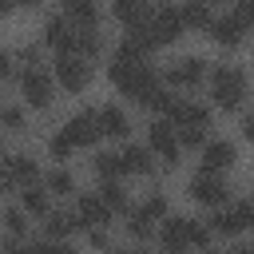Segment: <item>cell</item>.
I'll list each match as a JSON object with an SVG mask.
<instances>
[{
  "mask_svg": "<svg viewBox=\"0 0 254 254\" xmlns=\"http://www.w3.org/2000/svg\"><path fill=\"white\" fill-rule=\"evenodd\" d=\"M20 67H24V60H20V52H0V79H12V75H20Z\"/></svg>",
  "mask_w": 254,
  "mask_h": 254,
  "instance_id": "31",
  "label": "cell"
},
{
  "mask_svg": "<svg viewBox=\"0 0 254 254\" xmlns=\"http://www.w3.org/2000/svg\"><path fill=\"white\" fill-rule=\"evenodd\" d=\"M24 214H28V210H4V218H0V226H4V234H12V238H20V234L28 230V222H24Z\"/></svg>",
  "mask_w": 254,
  "mask_h": 254,
  "instance_id": "28",
  "label": "cell"
},
{
  "mask_svg": "<svg viewBox=\"0 0 254 254\" xmlns=\"http://www.w3.org/2000/svg\"><path fill=\"white\" fill-rule=\"evenodd\" d=\"M64 16H67L75 28H95V24H99L95 0H64Z\"/></svg>",
  "mask_w": 254,
  "mask_h": 254,
  "instance_id": "18",
  "label": "cell"
},
{
  "mask_svg": "<svg viewBox=\"0 0 254 254\" xmlns=\"http://www.w3.org/2000/svg\"><path fill=\"white\" fill-rule=\"evenodd\" d=\"M242 131H246V139H250V143H254V115H250V119H246V123H242Z\"/></svg>",
  "mask_w": 254,
  "mask_h": 254,
  "instance_id": "36",
  "label": "cell"
},
{
  "mask_svg": "<svg viewBox=\"0 0 254 254\" xmlns=\"http://www.w3.org/2000/svg\"><path fill=\"white\" fill-rule=\"evenodd\" d=\"M111 12H115V20H123L127 28H135V24H147L151 20L155 0H111Z\"/></svg>",
  "mask_w": 254,
  "mask_h": 254,
  "instance_id": "15",
  "label": "cell"
},
{
  "mask_svg": "<svg viewBox=\"0 0 254 254\" xmlns=\"http://www.w3.org/2000/svg\"><path fill=\"white\" fill-rule=\"evenodd\" d=\"M179 12H183V24H187V28H210V20H214V16L206 12V0H187Z\"/></svg>",
  "mask_w": 254,
  "mask_h": 254,
  "instance_id": "21",
  "label": "cell"
},
{
  "mask_svg": "<svg viewBox=\"0 0 254 254\" xmlns=\"http://www.w3.org/2000/svg\"><path fill=\"white\" fill-rule=\"evenodd\" d=\"M147 139H151V151L167 163V167H175L179 163V131H175V123H163V119H155L151 127H147Z\"/></svg>",
  "mask_w": 254,
  "mask_h": 254,
  "instance_id": "6",
  "label": "cell"
},
{
  "mask_svg": "<svg viewBox=\"0 0 254 254\" xmlns=\"http://www.w3.org/2000/svg\"><path fill=\"white\" fill-rule=\"evenodd\" d=\"M210 40L218 44V48H238L242 40H246V28L238 24V16L230 12V16H222V20H210Z\"/></svg>",
  "mask_w": 254,
  "mask_h": 254,
  "instance_id": "14",
  "label": "cell"
},
{
  "mask_svg": "<svg viewBox=\"0 0 254 254\" xmlns=\"http://www.w3.org/2000/svg\"><path fill=\"white\" fill-rule=\"evenodd\" d=\"M246 226H254V202H238V206L218 210V214L210 218V230H218V234H238V230H246Z\"/></svg>",
  "mask_w": 254,
  "mask_h": 254,
  "instance_id": "10",
  "label": "cell"
},
{
  "mask_svg": "<svg viewBox=\"0 0 254 254\" xmlns=\"http://www.w3.org/2000/svg\"><path fill=\"white\" fill-rule=\"evenodd\" d=\"M20 183H16V175H12V167H8V159H0V194L4 190H16Z\"/></svg>",
  "mask_w": 254,
  "mask_h": 254,
  "instance_id": "34",
  "label": "cell"
},
{
  "mask_svg": "<svg viewBox=\"0 0 254 254\" xmlns=\"http://www.w3.org/2000/svg\"><path fill=\"white\" fill-rule=\"evenodd\" d=\"M8 167H12V175H16V183H20V187L40 179V171H36V159H32V155H8Z\"/></svg>",
  "mask_w": 254,
  "mask_h": 254,
  "instance_id": "22",
  "label": "cell"
},
{
  "mask_svg": "<svg viewBox=\"0 0 254 254\" xmlns=\"http://www.w3.org/2000/svg\"><path fill=\"white\" fill-rule=\"evenodd\" d=\"M234 163V143H226V139H214V143H206L202 147V171H226Z\"/></svg>",
  "mask_w": 254,
  "mask_h": 254,
  "instance_id": "17",
  "label": "cell"
},
{
  "mask_svg": "<svg viewBox=\"0 0 254 254\" xmlns=\"http://www.w3.org/2000/svg\"><path fill=\"white\" fill-rule=\"evenodd\" d=\"M28 4H36V0H0V12H12V8H28Z\"/></svg>",
  "mask_w": 254,
  "mask_h": 254,
  "instance_id": "35",
  "label": "cell"
},
{
  "mask_svg": "<svg viewBox=\"0 0 254 254\" xmlns=\"http://www.w3.org/2000/svg\"><path fill=\"white\" fill-rule=\"evenodd\" d=\"M99 194H103V202H107L111 210H127V190H123V187H119L115 179H103Z\"/></svg>",
  "mask_w": 254,
  "mask_h": 254,
  "instance_id": "26",
  "label": "cell"
},
{
  "mask_svg": "<svg viewBox=\"0 0 254 254\" xmlns=\"http://www.w3.org/2000/svg\"><path fill=\"white\" fill-rule=\"evenodd\" d=\"M167 115H171L175 127H206V123H210V111H206L202 103H179V99H175V103L167 107Z\"/></svg>",
  "mask_w": 254,
  "mask_h": 254,
  "instance_id": "16",
  "label": "cell"
},
{
  "mask_svg": "<svg viewBox=\"0 0 254 254\" xmlns=\"http://www.w3.org/2000/svg\"><path fill=\"white\" fill-rule=\"evenodd\" d=\"M0 123H4L8 131H24V115H20L16 107H0Z\"/></svg>",
  "mask_w": 254,
  "mask_h": 254,
  "instance_id": "33",
  "label": "cell"
},
{
  "mask_svg": "<svg viewBox=\"0 0 254 254\" xmlns=\"http://www.w3.org/2000/svg\"><path fill=\"white\" fill-rule=\"evenodd\" d=\"M75 226H79V218L64 210V214H48V226H44V230H48V238H67Z\"/></svg>",
  "mask_w": 254,
  "mask_h": 254,
  "instance_id": "24",
  "label": "cell"
},
{
  "mask_svg": "<svg viewBox=\"0 0 254 254\" xmlns=\"http://www.w3.org/2000/svg\"><path fill=\"white\" fill-rule=\"evenodd\" d=\"M75 218H79V226L95 230V226H107L111 206L103 202V194H79V202H75Z\"/></svg>",
  "mask_w": 254,
  "mask_h": 254,
  "instance_id": "13",
  "label": "cell"
},
{
  "mask_svg": "<svg viewBox=\"0 0 254 254\" xmlns=\"http://www.w3.org/2000/svg\"><path fill=\"white\" fill-rule=\"evenodd\" d=\"M187 190H190V198L202 202V206H222V202L230 198V187L222 183L218 171H202V175H194Z\"/></svg>",
  "mask_w": 254,
  "mask_h": 254,
  "instance_id": "5",
  "label": "cell"
},
{
  "mask_svg": "<svg viewBox=\"0 0 254 254\" xmlns=\"http://www.w3.org/2000/svg\"><path fill=\"white\" fill-rule=\"evenodd\" d=\"M75 36H79V28L67 16H52L44 24V44L56 48V52H75Z\"/></svg>",
  "mask_w": 254,
  "mask_h": 254,
  "instance_id": "11",
  "label": "cell"
},
{
  "mask_svg": "<svg viewBox=\"0 0 254 254\" xmlns=\"http://www.w3.org/2000/svg\"><path fill=\"white\" fill-rule=\"evenodd\" d=\"M210 95H214V103H218L222 111H234V107L246 99V75H242L238 67H218V71L210 75Z\"/></svg>",
  "mask_w": 254,
  "mask_h": 254,
  "instance_id": "2",
  "label": "cell"
},
{
  "mask_svg": "<svg viewBox=\"0 0 254 254\" xmlns=\"http://www.w3.org/2000/svg\"><path fill=\"white\" fill-rule=\"evenodd\" d=\"M119 171H123V175H151V151H147V147H127V151H119Z\"/></svg>",
  "mask_w": 254,
  "mask_h": 254,
  "instance_id": "19",
  "label": "cell"
},
{
  "mask_svg": "<svg viewBox=\"0 0 254 254\" xmlns=\"http://www.w3.org/2000/svg\"><path fill=\"white\" fill-rule=\"evenodd\" d=\"M99 48H103L99 32H95V28H79V36H75V52L91 60V56H99Z\"/></svg>",
  "mask_w": 254,
  "mask_h": 254,
  "instance_id": "25",
  "label": "cell"
},
{
  "mask_svg": "<svg viewBox=\"0 0 254 254\" xmlns=\"http://www.w3.org/2000/svg\"><path fill=\"white\" fill-rule=\"evenodd\" d=\"M20 198H24V210H28V214H48V194H44L36 183H24Z\"/></svg>",
  "mask_w": 254,
  "mask_h": 254,
  "instance_id": "23",
  "label": "cell"
},
{
  "mask_svg": "<svg viewBox=\"0 0 254 254\" xmlns=\"http://www.w3.org/2000/svg\"><path fill=\"white\" fill-rule=\"evenodd\" d=\"M159 242L167 250H187V246H206L210 242V230L190 222V218H167L163 230H159Z\"/></svg>",
  "mask_w": 254,
  "mask_h": 254,
  "instance_id": "1",
  "label": "cell"
},
{
  "mask_svg": "<svg viewBox=\"0 0 254 254\" xmlns=\"http://www.w3.org/2000/svg\"><path fill=\"white\" fill-rule=\"evenodd\" d=\"M48 190H52V194H71V190H75V179H71L67 171H52V175H48Z\"/></svg>",
  "mask_w": 254,
  "mask_h": 254,
  "instance_id": "30",
  "label": "cell"
},
{
  "mask_svg": "<svg viewBox=\"0 0 254 254\" xmlns=\"http://www.w3.org/2000/svg\"><path fill=\"white\" fill-rule=\"evenodd\" d=\"M234 16H238V24L250 32V28H254V0H238V4H234Z\"/></svg>",
  "mask_w": 254,
  "mask_h": 254,
  "instance_id": "32",
  "label": "cell"
},
{
  "mask_svg": "<svg viewBox=\"0 0 254 254\" xmlns=\"http://www.w3.org/2000/svg\"><path fill=\"white\" fill-rule=\"evenodd\" d=\"M167 218V198L163 194H151L135 214H131V222H127V230H131V238H147L159 222Z\"/></svg>",
  "mask_w": 254,
  "mask_h": 254,
  "instance_id": "7",
  "label": "cell"
},
{
  "mask_svg": "<svg viewBox=\"0 0 254 254\" xmlns=\"http://www.w3.org/2000/svg\"><path fill=\"white\" fill-rule=\"evenodd\" d=\"M202 75H206V64L198 60V56H183V60H175L171 67H167V83L171 87H194V83H202Z\"/></svg>",
  "mask_w": 254,
  "mask_h": 254,
  "instance_id": "8",
  "label": "cell"
},
{
  "mask_svg": "<svg viewBox=\"0 0 254 254\" xmlns=\"http://www.w3.org/2000/svg\"><path fill=\"white\" fill-rule=\"evenodd\" d=\"M87 79H91L87 56H79V52H60V60H56V83H60L64 91H83Z\"/></svg>",
  "mask_w": 254,
  "mask_h": 254,
  "instance_id": "4",
  "label": "cell"
},
{
  "mask_svg": "<svg viewBox=\"0 0 254 254\" xmlns=\"http://www.w3.org/2000/svg\"><path fill=\"white\" fill-rule=\"evenodd\" d=\"M64 131L71 135V143L75 147H91L103 131H99V115L95 111H79V115H71L67 123H64Z\"/></svg>",
  "mask_w": 254,
  "mask_h": 254,
  "instance_id": "12",
  "label": "cell"
},
{
  "mask_svg": "<svg viewBox=\"0 0 254 254\" xmlns=\"http://www.w3.org/2000/svg\"><path fill=\"white\" fill-rule=\"evenodd\" d=\"M20 83H24V99H28L32 107H48V103H52V91H56V83H52V75H48V71H40V67H28V71L20 75Z\"/></svg>",
  "mask_w": 254,
  "mask_h": 254,
  "instance_id": "9",
  "label": "cell"
},
{
  "mask_svg": "<svg viewBox=\"0 0 254 254\" xmlns=\"http://www.w3.org/2000/svg\"><path fill=\"white\" fill-rule=\"evenodd\" d=\"M95 115H99V131H103V135H111V139H123V135L131 131L127 115H123L119 107H103V111H95Z\"/></svg>",
  "mask_w": 254,
  "mask_h": 254,
  "instance_id": "20",
  "label": "cell"
},
{
  "mask_svg": "<svg viewBox=\"0 0 254 254\" xmlns=\"http://www.w3.org/2000/svg\"><path fill=\"white\" fill-rule=\"evenodd\" d=\"M183 28H187V24H183V12L171 8V4H159V12H151V20L143 24L151 48H159V44H175V40L183 36Z\"/></svg>",
  "mask_w": 254,
  "mask_h": 254,
  "instance_id": "3",
  "label": "cell"
},
{
  "mask_svg": "<svg viewBox=\"0 0 254 254\" xmlns=\"http://www.w3.org/2000/svg\"><path fill=\"white\" fill-rule=\"evenodd\" d=\"M91 167H95L99 179H115V175H123V171H119V155H95Z\"/></svg>",
  "mask_w": 254,
  "mask_h": 254,
  "instance_id": "27",
  "label": "cell"
},
{
  "mask_svg": "<svg viewBox=\"0 0 254 254\" xmlns=\"http://www.w3.org/2000/svg\"><path fill=\"white\" fill-rule=\"evenodd\" d=\"M48 151H52V159H67V155L75 151V143H71V135H67V131H56V135H52V143H48Z\"/></svg>",
  "mask_w": 254,
  "mask_h": 254,
  "instance_id": "29",
  "label": "cell"
}]
</instances>
